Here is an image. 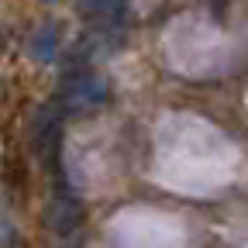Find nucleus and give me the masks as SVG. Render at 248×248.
<instances>
[{"mask_svg":"<svg viewBox=\"0 0 248 248\" xmlns=\"http://www.w3.org/2000/svg\"><path fill=\"white\" fill-rule=\"evenodd\" d=\"M110 97V86L93 73H73L62 83V104L69 110H97Z\"/></svg>","mask_w":248,"mask_h":248,"instance_id":"1","label":"nucleus"},{"mask_svg":"<svg viewBox=\"0 0 248 248\" xmlns=\"http://www.w3.org/2000/svg\"><path fill=\"white\" fill-rule=\"evenodd\" d=\"M79 11L100 28L121 24V0H79Z\"/></svg>","mask_w":248,"mask_h":248,"instance_id":"2","label":"nucleus"},{"mask_svg":"<svg viewBox=\"0 0 248 248\" xmlns=\"http://www.w3.org/2000/svg\"><path fill=\"white\" fill-rule=\"evenodd\" d=\"M35 55H38V59H52V55H55V28H42V31H38Z\"/></svg>","mask_w":248,"mask_h":248,"instance_id":"3","label":"nucleus"}]
</instances>
